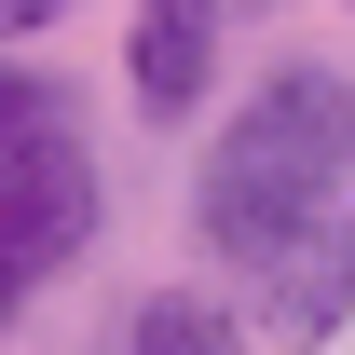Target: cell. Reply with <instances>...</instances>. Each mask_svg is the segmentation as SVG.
Returning <instances> with one entry per match:
<instances>
[{
    "mask_svg": "<svg viewBox=\"0 0 355 355\" xmlns=\"http://www.w3.org/2000/svg\"><path fill=\"white\" fill-rule=\"evenodd\" d=\"M110 355H246V314H232L219 287H150Z\"/></svg>",
    "mask_w": 355,
    "mask_h": 355,
    "instance_id": "obj_5",
    "label": "cell"
},
{
    "mask_svg": "<svg viewBox=\"0 0 355 355\" xmlns=\"http://www.w3.org/2000/svg\"><path fill=\"white\" fill-rule=\"evenodd\" d=\"M55 14H69V0H0V55L28 42V28H55Z\"/></svg>",
    "mask_w": 355,
    "mask_h": 355,
    "instance_id": "obj_7",
    "label": "cell"
},
{
    "mask_svg": "<svg viewBox=\"0 0 355 355\" xmlns=\"http://www.w3.org/2000/svg\"><path fill=\"white\" fill-rule=\"evenodd\" d=\"M342 205H355V178H342Z\"/></svg>",
    "mask_w": 355,
    "mask_h": 355,
    "instance_id": "obj_8",
    "label": "cell"
},
{
    "mask_svg": "<svg viewBox=\"0 0 355 355\" xmlns=\"http://www.w3.org/2000/svg\"><path fill=\"white\" fill-rule=\"evenodd\" d=\"M355 178V83L328 55H287L260 83L232 96V123L205 137V164H191V232H205V260L246 273L273 232H301L342 205Z\"/></svg>",
    "mask_w": 355,
    "mask_h": 355,
    "instance_id": "obj_1",
    "label": "cell"
},
{
    "mask_svg": "<svg viewBox=\"0 0 355 355\" xmlns=\"http://www.w3.org/2000/svg\"><path fill=\"white\" fill-rule=\"evenodd\" d=\"M42 137H83V96L55 83L42 55H0V164H14V150H42Z\"/></svg>",
    "mask_w": 355,
    "mask_h": 355,
    "instance_id": "obj_6",
    "label": "cell"
},
{
    "mask_svg": "<svg viewBox=\"0 0 355 355\" xmlns=\"http://www.w3.org/2000/svg\"><path fill=\"white\" fill-rule=\"evenodd\" d=\"M96 232H110V178H96V150H83V137L14 150V164H0V328L42 301V287L83 260Z\"/></svg>",
    "mask_w": 355,
    "mask_h": 355,
    "instance_id": "obj_2",
    "label": "cell"
},
{
    "mask_svg": "<svg viewBox=\"0 0 355 355\" xmlns=\"http://www.w3.org/2000/svg\"><path fill=\"white\" fill-rule=\"evenodd\" d=\"M232 287H246V328H260V342L328 355V342L355 328V205H328V219H301V232H273Z\"/></svg>",
    "mask_w": 355,
    "mask_h": 355,
    "instance_id": "obj_3",
    "label": "cell"
},
{
    "mask_svg": "<svg viewBox=\"0 0 355 355\" xmlns=\"http://www.w3.org/2000/svg\"><path fill=\"white\" fill-rule=\"evenodd\" d=\"M219 55H232V0H137L123 28V96L150 123H191L219 96Z\"/></svg>",
    "mask_w": 355,
    "mask_h": 355,
    "instance_id": "obj_4",
    "label": "cell"
}]
</instances>
